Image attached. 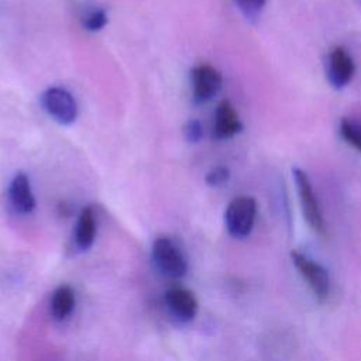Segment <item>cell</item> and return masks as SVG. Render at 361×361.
I'll return each instance as SVG.
<instances>
[{
	"label": "cell",
	"instance_id": "1",
	"mask_svg": "<svg viewBox=\"0 0 361 361\" xmlns=\"http://www.w3.org/2000/svg\"><path fill=\"white\" fill-rule=\"evenodd\" d=\"M257 203L251 196L234 197L224 213V223L227 231L234 238L247 237L255 223Z\"/></svg>",
	"mask_w": 361,
	"mask_h": 361
},
{
	"label": "cell",
	"instance_id": "2",
	"mask_svg": "<svg viewBox=\"0 0 361 361\" xmlns=\"http://www.w3.org/2000/svg\"><path fill=\"white\" fill-rule=\"evenodd\" d=\"M152 259L157 268L169 278H182L188 272L186 257L168 237H159L154 241Z\"/></svg>",
	"mask_w": 361,
	"mask_h": 361
},
{
	"label": "cell",
	"instance_id": "3",
	"mask_svg": "<svg viewBox=\"0 0 361 361\" xmlns=\"http://www.w3.org/2000/svg\"><path fill=\"white\" fill-rule=\"evenodd\" d=\"M41 106L56 123L68 126L78 117V104L73 96L63 87L52 86L41 94Z\"/></svg>",
	"mask_w": 361,
	"mask_h": 361
},
{
	"label": "cell",
	"instance_id": "4",
	"mask_svg": "<svg viewBox=\"0 0 361 361\" xmlns=\"http://www.w3.org/2000/svg\"><path fill=\"white\" fill-rule=\"evenodd\" d=\"M290 258H292V262L295 264L296 269L299 271V274L307 282L313 295L320 302L326 300L329 298L330 289H331L330 275L326 271V268L299 251H292Z\"/></svg>",
	"mask_w": 361,
	"mask_h": 361
},
{
	"label": "cell",
	"instance_id": "5",
	"mask_svg": "<svg viewBox=\"0 0 361 361\" xmlns=\"http://www.w3.org/2000/svg\"><path fill=\"white\" fill-rule=\"evenodd\" d=\"M293 176H295V183H296L302 212L307 224L312 227L313 231H316L320 235H324L326 234L324 219L307 173L299 168H295Z\"/></svg>",
	"mask_w": 361,
	"mask_h": 361
},
{
	"label": "cell",
	"instance_id": "6",
	"mask_svg": "<svg viewBox=\"0 0 361 361\" xmlns=\"http://www.w3.org/2000/svg\"><path fill=\"white\" fill-rule=\"evenodd\" d=\"M192 97L195 103H204L213 99L221 89V73L212 65H197L190 72Z\"/></svg>",
	"mask_w": 361,
	"mask_h": 361
},
{
	"label": "cell",
	"instance_id": "7",
	"mask_svg": "<svg viewBox=\"0 0 361 361\" xmlns=\"http://www.w3.org/2000/svg\"><path fill=\"white\" fill-rule=\"evenodd\" d=\"M355 72V65L350 54L343 48H334L327 61V79L336 89L347 86Z\"/></svg>",
	"mask_w": 361,
	"mask_h": 361
},
{
	"label": "cell",
	"instance_id": "8",
	"mask_svg": "<svg viewBox=\"0 0 361 361\" xmlns=\"http://www.w3.org/2000/svg\"><path fill=\"white\" fill-rule=\"evenodd\" d=\"M165 303L169 312L180 322H190L197 313V299L192 290L171 288L165 293Z\"/></svg>",
	"mask_w": 361,
	"mask_h": 361
},
{
	"label": "cell",
	"instance_id": "9",
	"mask_svg": "<svg viewBox=\"0 0 361 361\" xmlns=\"http://www.w3.org/2000/svg\"><path fill=\"white\" fill-rule=\"evenodd\" d=\"M8 202L17 213L28 214L35 207V197L25 173L18 172L14 175L8 185Z\"/></svg>",
	"mask_w": 361,
	"mask_h": 361
},
{
	"label": "cell",
	"instance_id": "10",
	"mask_svg": "<svg viewBox=\"0 0 361 361\" xmlns=\"http://www.w3.org/2000/svg\"><path fill=\"white\" fill-rule=\"evenodd\" d=\"M243 128L238 114L228 100L219 103L214 113L213 134L217 140H224L235 135Z\"/></svg>",
	"mask_w": 361,
	"mask_h": 361
},
{
	"label": "cell",
	"instance_id": "11",
	"mask_svg": "<svg viewBox=\"0 0 361 361\" xmlns=\"http://www.w3.org/2000/svg\"><path fill=\"white\" fill-rule=\"evenodd\" d=\"M96 216L92 207H85L76 221L75 227V244L80 251H86L92 247L96 237Z\"/></svg>",
	"mask_w": 361,
	"mask_h": 361
},
{
	"label": "cell",
	"instance_id": "12",
	"mask_svg": "<svg viewBox=\"0 0 361 361\" xmlns=\"http://www.w3.org/2000/svg\"><path fill=\"white\" fill-rule=\"evenodd\" d=\"M75 292L69 285L58 286L51 298V314L55 320H65L75 309Z\"/></svg>",
	"mask_w": 361,
	"mask_h": 361
},
{
	"label": "cell",
	"instance_id": "13",
	"mask_svg": "<svg viewBox=\"0 0 361 361\" xmlns=\"http://www.w3.org/2000/svg\"><path fill=\"white\" fill-rule=\"evenodd\" d=\"M107 24V14L103 8H90L82 16V25L90 32L100 31Z\"/></svg>",
	"mask_w": 361,
	"mask_h": 361
},
{
	"label": "cell",
	"instance_id": "14",
	"mask_svg": "<svg viewBox=\"0 0 361 361\" xmlns=\"http://www.w3.org/2000/svg\"><path fill=\"white\" fill-rule=\"evenodd\" d=\"M340 133L341 137L351 144L355 149L361 152V126L354 123L353 120L343 118L340 123Z\"/></svg>",
	"mask_w": 361,
	"mask_h": 361
},
{
	"label": "cell",
	"instance_id": "15",
	"mask_svg": "<svg viewBox=\"0 0 361 361\" xmlns=\"http://www.w3.org/2000/svg\"><path fill=\"white\" fill-rule=\"evenodd\" d=\"M234 3L248 18L257 17L265 6V0H234Z\"/></svg>",
	"mask_w": 361,
	"mask_h": 361
},
{
	"label": "cell",
	"instance_id": "16",
	"mask_svg": "<svg viewBox=\"0 0 361 361\" xmlns=\"http://www.w3.org/2000/svg\"><path fill=\"white\" fill-rule=\"evenodd\" d=\"M230 178V171L227 166L219 165L210 169L206 175V183L210 186H221L224 185Z\"/></svg>",
	"mask_w": 361,
	"mask_h": 361
},
{
	"label": "cell",
	"instance_id": "17",
	"mask_svg": "<svg viewBox=\"0 0 361 361\" xmlns=\"http://www.w3.org/2000/svg\"><path fill=\"white\" fill-rule=\"evenodd\" d=\"M183 135L189 142H199L203 135V128L199 120H189L183 127Z\"/></svg>",
	"mask_w": 361,
	"mask_h": 361
}]
</instances>
